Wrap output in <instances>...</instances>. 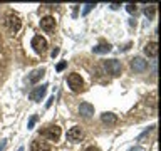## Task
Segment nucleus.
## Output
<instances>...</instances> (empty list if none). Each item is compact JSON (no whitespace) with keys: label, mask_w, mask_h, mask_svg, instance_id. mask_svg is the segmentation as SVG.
<instances>
[{"label":"nucleus","mask_w":161,"mask_h":151,"mask_svg":"<svg viewBox=\"0 0 161 151\" xmlns=\"http://www.w3.org/2000/svg\"><path fill=\"white\" fill-rule=\"evenodd\" d=\"M103 67L108 74L111 76H119L121 70H123V64H121V60L118 59H109V60H104L103 62Z\"/></svg>","instance_id":"f257e3e1"},{"label":"nucleus","mask_w":161,"mask_h":151,"mask_svg":"<svg viewBox=\"0 0 161 151\" xmlns=\"http://www.w3.org/2000/svg\"><path fill=\"white\" fill-rule=\"evenodd\" d=\"M67 84H69V87L72 92H80L84 87V79L80 77L77 72H72V74L67 76Z\"/></svg>","instance_id":"f03ea898"},{"label":"nucleus","mask_w":161,"mask_h":151,"mask_svg":"<svg viewBox=\"0 0 161 151\" xmlns=\"http://www.w3.org/2000/svg\"><path fill=\"white\" fill-rule=\"evenodd\" d=\"M42 136L44 138H47L49 141H57L60 138V128L55 124H49L45 126L44 131H42Z\"/></svg>","instance_id":"7ed1b4c3"},{"label":"nucleus","mask_w":161,"mask_h":151,"mask_svg":"<svg viewBox=\"0 0 161 151\" xmlns=\"http://www.w3.org/2000/svg\"><path fill=\"white\" fill-rule=\"evenodd\" d=\"M30 45H32V49H34L37 54H44L45 50H47V40H45L42 35H34Z\"/></svg>","instance_id":"20e7f679"},{"label":"nucleus","mask_w":161,"mask_h":151,"mask_svg":"<svg viewBox=\"0 0 161 151\" xmlns=\"http://www.w3.org/2000/svg\"><path fill=\"white\" fill-rule=\"evenodd\" d=\"M5 24H7V27L12 30V32H19L20 30V19L17 17L15 14H8L7 17H5Z\"/></svg>","instance_id":"39448f33"},{"label":"nucleus","mask_w":161,"mask_h":151,"mask_svg":"<svg viewBox=\"0 0 161 151\" xmlns=\"http://www.w3.org/2000/svg\"><path fill=\"white\" fill-rule=\"evenodd\" d=\"M131 69L134 72H144L148 69V60H144L143 57H134L131 59Z\"/></svg>","instance_id":"423d86ee"},{"label":"nucleus","mask_w":161,"mask_h":151,"mask_svg":"<svg viewBox=\"0 0 161 151\" xmlns=\"http://www.w3.org/2000/svg\"><path fill=\"white\" fill-rule=\"evenodd\" d=\"M82 138H84V133H82V129H80L79 126H74V128H70L67 131V139L70 141V143H79Z\"/></svg>","instance_id":"0eeeda50"},{"label":"nucleus","mask_w":161,"mask_h":151,"mask_svg":"<svg viewBox=\"0 0 161 151\" xmlns=\"http://www.w3.org/2000/svg\"><path fill=\"white\" fill-rule=\"evenodd\" d=\"M47 87H49L47 84H40V86H37V87H35L32 92H30V99L35 101V103L42 101V98L45 96V92H47Z\"/></svg>","instance_id":"6e6552de"},{"label":"nucleus","mask_w":161,"mask_h":151,"mask_svg":"<svg viewBox=\"0 0 161 151\" xmlns=\"http://www.w3.org/2000/svg\"><path fill=\"white\" fill-rule=\"evenodd\" d=\"M40 27H42V30H45V32H52V30L55 29V20H54V17H50V15L44 17L42 20H40Z\"/></svg>","instance_id":"1a4fd4ad"},{"label":"nucleus","mask_w":161,"mask_h":151,"mask_svg":"<svg viewBox=\"0 0 161 151\" xmlns=\"http://www.w3.org/2000/svg\"><path fill=\"white\" fill-rule=\"evenodd\" d=\"M79 113H80V116H84V118H91V116L94 114V106L89 104V103H80Z\"/></svg>","instance_id":"9d476101"},{"label":"nucleus","mask_w":161,"mask_h":151,"mask_svg":"<svg viewBox=\"0 0 161 151\" xmlns=\"http://www.w3.org/2000/svg\"><path fill=\"white\" fill-rule=\"evenodd\" d=\"M30 151H50V146L45 143V141L35 139V141H32V144H30Z\"/></svg>","instance_id":"9b49d317"},{"label":"nucleus","mask_w":161,"mask_h":151,"mask_svg":"<svg viewBox=\"0 0 161 151\" xmlns=\"http://www.w3.org/2000/svg\"><path fill=\"white\" fill-rule=\"evenodd\" d=\"M144 54L148 55V57H158V44L156 42H148L144 45Z\"/></svg>","instance_id":"f8f14e48"},{"label":"nucleus","mask_w":161,"mask_h":151,"mask_svg":"<svg viewBox=\"0 0 161 151\" xmlns=\"http://www.w3.org/2000/svg\"><path fill=\"white\" fill-rule=\"evenodd\" d=\"M44 76H45V69H44V67L35 69V70H32V72H30V76H29V82H32V84L39 82L40 77H44Z\"/></svg>","instance_id":"ddd939ff"},{"label":"nucleus","mask_w":161,"mask_h":151,"mask_svg":"<svg viewBox=\"0 0 161 151\" xmlns=\"http://www.w3.org/2000/svg\"><path fill=\"white\" fill-rule=\"evenodd\" d=\"M101 121H103L104 124H116L118 123V116L114 113H103L101 114Z\"/></svg>","instance_id":"4468645a"},{"label":"nucleus","mask_w":161,"mask_h":151,"mask_svg":"<svg viewBox=\"0 0 161 151\" xmlns=\"http://www.w3.org/2000/svg\"><path fill=\"white\" fill-rule=\"evenodd\" d=\"M109 50H111V44H108V42H101V44L96 45V47H92L94 54H108Z\"/></svg>","instance_id":"2eb2a0df"},{"label":"nucleus","mask_w":161,"mask_h":151,"mask_svg":"<svg viewBox=\"0 0 161 151\" xmlns=\"http://www.w3.org/2000/svg\"><path fill=\"white\" fill-rule=\"evenodd\" d=\"M154 14H156V7H154V5H149V7L144 8V15H146V17H148L149 20L154 19Z\"/></svg>","instance_id":"dca6fc26"},{"label":"nucleus","mask_w":161,"mask_h":151,"mask_svg":"<svg viewBox=\"0 0 161 151\" xmlns=\"http://www.w3.org/2000/svg\"><path fill=\"white\" fill-rule=\"evenodd\" d=\"M94 7H96L94 3H86V5H84V10H82V15H87V14L91 12V10L94 8Z\"/></svg>","instance_id":"f3484780"},{"label":"nucleus","mask_w":161,"mask_h":151,"mask_svg":"<svg viewBox=\"0 0 161 151\" xmlns=\"http://www.w3.org/2000/svg\"><path fill=\"white\" fill-rule=\"evenodd\" d=\"M35 123H37V116H30V119H29V124H27V128L29 129H32L34 128V126H35Z\"/></svg>","instance_id":"a211bd4d"},{"label":"nucleus","mask_w":161,"mask_h":151,"mask_svg":"<svg viewBox=\"0 0 161 151\" xmlns=\"http://www.w3.org/2000/svg\"><path fill=\"white\" fill-rule=\"evenodd\" d=\"M67 67V60H62V62H59L57 64V67H55V70H57V72H62V70Z\"/></svg>","instance_id":"6ab92c4d"},{"label":"nucleus","mask_w":161,"mask_h":151,"mask_svg":"<svg viewBox=\"0 0 161 151\" xmlns=\"http://www.w3.org/2000/svg\"><path fill=\"white\" fill-rule=\"evenodd\" d=\"M126 10H128L129 14H136L138 7H136V5H133V3H128V5H126Z\"/></svg>","instance_id":"aec40b11"},{"label":"nucleus","mask_w":161,"mask_h":151,"mask_svg":"<svg viewBox=\"0 0 161 151\" xmlns=\"http://www.w3.org/2000/svg\"><path fill=\"white\" fill-rule=\"evenodd\" d=\"M52 101H54V96H50L49 101H47V104H45V108H50V106H52Z\"/></svg>","instance_id":"412c9836"},{"label":"nucleus","mask_w":161,"mask_h":151,"mask_svg":"<svg viewBox=\"0 0 161 151\" xmlns=\"http://www.w3.org/2000/svg\"><path fill=\"white\" fill-rule=\"evenodd\" d=\"M129 151H144V148H141V146H134V148H131Z\"/></svg>","instance_id":"4be33fe9"},{"label":"nucleus","mask_w":161,"mask_h":151,"mask_svg":"<svg viewBox=\"0 0 161 151\" xmlns=\"http://www.w3.org/2000/svg\"><path fill=\"white\" fill-rule=\"evenodd\" d=\"M109 7H111V8H113V10H118V8L121 7V5H119V3H111V5H109Z\"/></svg>","instance_id":"5701e85b"},{"label":"nucleus","mask_w":161,"mask_h":151,"mask_svg":"<svg viewBox=\"0 0 161 151\" xmlns=\"http://www.w3.org/2000/svg\"><path fill=\"white\" fill-rule=\"evenodd\" d=\"M57 54H59V49H54V50H52V54H50V55H52V59H54Z\"/></svg>","instance_id":"b1692460"},{"label":"nucleus","mask_w":161,"mask_h":151,"mask_svg":"<svg viewBox=\"0 0 161 151\" xmlns=\"http://www.w3.org/2000/svg\"><path fill=\"white\" fill-rule=\"evenodd\" d=\"M86 151H99V149H97V148H94V146H89V148L86 149Z\"/></svg>","instance_id":"393cba45"},{"label":"nucleus","mask_w":161,"mask_h":151,"mask_svg":"<svg viewBox=\"0 0 161 151\" xmlns=\"http://www.w3.org/2000/svg\"><path fill=\"white\" fill-rule=\"evenodd\" d=\"M19 151H24V148H19Z\"/></svg>","instance_id":"a878e982"}]
</instances>
